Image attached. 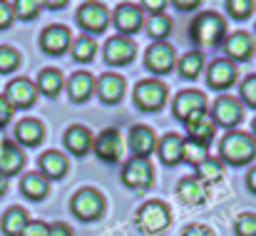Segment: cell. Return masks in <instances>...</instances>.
I'll use <instances>...</instances> for the list:
<instances>
[{"instance_id": "29", "label": "cell", "mask_w": 256, "mask_h": 236, "mask_svg": "<svg viewBox=\"0 0 256 236\" xmlns=\"http://www.w3.org/2000/svg\"><path fill=\"white\" fill-rule=\"evenodd\" d=\"M30 224V216L22 206H10L5 214H2V222H0V229L5 236H20L25 232V226Z\"/></svg>"}, {"instance_id": "24", "label": "cell", "mask_w": 256, "mask_h": 236, "mask_svg": "<svg viewBox=\"0 0 256 236\" xmlns=\"http://www.w3.org/2000/svg\"><path fill=\"white\" fill-rule=\"evenodd\" d=\"M176 194H179V199H182L184 204L199 206V204L206 202L209 189H206V184H202L196 176H184V179L176 184Z\"/></svg>"}, {"instance_id": "20", "label": "cell", "mask_w": 256, "mask_h": 236, "mask_svg": "<svg viewBox=\"0 0 256 236\" xmlns=\"http://www.w3.org/2000/svg\"><path fill=\"white\" fill-rule=\"evenodd\" d=\"M130 150H132V157L150 159V154H154V150H157V137H154V132H152L147 124L132 127V130H130Z\"/></svg>"}, {"instance_id": "23", "label": "cell", "mask_w": 256, "mask_h": 236, "mask_svg": "<svg viewBox=\"0 0 256 236\" xmlns=\"http://www.w3.org/2000/svg\"><path fill=\"white\" fill-rule=\"evenodd\" d=\"M38 172L48 179V182H58V179H62L65 174H68V169H70V164H68V157L62 154V152H58V150H48L40 162H38Z\"/></svg>"}, {"instance_id": "41", "label": "cell", "mask_w": 256, "mask_h": 236, "mask_svg": "<svg viewBox=\"0 0 256 236\" xmlns=\"http://www.w3.org/2000/svg\"><path fill=\"white\" fill-rule=\"evenodd\" d=\"M15 15H12V2H2L0 0V30H8L12 25Z\"/></svg>"}, {"instance_id": "50", "label": "cell", "mask_w": 256, "mask_h": 236, "mask_svg": "<svg viewBox=\"0 0 256 236\" xmlns=\"http://www.w3.org/2000/svg\"><path fill=\"white\" fill-rule=\"evenodd\" d=\"M252 137L256 140V120H254V124H252Z\"/></svg>"}, {"instance_id": "32", "label": "cell", "mask_w": 256, "mask_h": 236, "mask_svg": "<svg viewBox=\"0 0 256 236\" xmlns=\"http://www.w3.org/2000/svg\"><path fill=\"white\" fill-rule=\"evenodd\" d=\"M194 169H196V179L202 184H214V182H219L224 176V164L214 157H206L202 164H196Z\"/></svg>"}, {"instance_id": "17", "label": "cell", "mask_w": 256, "mask_h": 236, "mask_svg": "<svg viewBox=\"0 0 256 236\" xmlns=\"http://www.w3.org/2000/svg\"><path fill=\"white\" fill-rule=\"evenodd\" d=\"M92 152L102 162L114 164L117 159L122 157V137L117 130H104L97 134V140H92Z\"/></svg>"}, {"instance_id": "4", "label": "cell", "mask_w": 256, "mask_h": 236, "mask_svg": "<svg viewBox=\"0 0 256 236\" xmlns=\"http://www.w3.org/2000/svg\"><path fill=\"white\" fill-rule=\"evenodd\" d=\"M132 100H134V104H137L142 112H157V110L167 102V84L154 78L142 80V82H137Z\"/></svg>"}, {"instance_id": "48", "label": "cell", "mask_w": 256, "mask_h": 236, "mask_svg": "<svg viewBox=\"0 0 256 236\" xmlns=\"http://www.w3.org/2000/svg\"><path fill=\"white\" fill-rule=\"evenodd\" d=\"M246 184H249V189L256 194V166L249 169V174H246Z\"/></svg>"}, {"instance_id": "31", "label": "cell", "mask_w": 256, "mask_h": 236, "mask_svg": "<svg viewBox=\"0 0 256 236\" xmlns=\"http://www.w3.org/2000/svg\"><path fill=\"white\" fill-rule=\"evenodd\" d=\"M94 52H97V42H94L90 35L75 38L72 45H70V55H72V60L80 62V65H87L90 60H94Z\"/></svg>"}, {"instance_id": "18", "label": "cell", "mask_w": 256, "mask_h": 236, "mask_svg": "<svg viewBox=\"0 0 256 236\" xmlns=\"http://www.w3.org/2000/svg\"><path fill=\"white\" fill-rule=\"evenodd\" d=\"M72 45V35L65 25H48L40 35V48L48 55H62L65 50H70Z\"/></svg>"}, {"instance_id": "49", "label": "cell", "mask_w": 256, "mask_h": 236, "mask_svg": "<svg viewBox=\"0 0 256 236\" xmlns=\"http://www.w3.org/2000/svg\"><path fill=\"white\" fill-rule=\"evenodd\" d=\"M5 192H8V179H5V176H0V199L5 196Z\"/></svg>"}, {"instance_id": "33", "label": "cell", "mask_w": 256, "mask_h": 236, "mask_svg": "<svg viewBox=\"0 0 256 236\" xmlns=\"http://www.w3.org/2000/svg\"><path fill=\"white\" fill-rule=\"evenodd\" d=\"M202 68H204V55H202L199 50L186 52V55L179 60V75L184 80H196L199 72H202Z\"/></svg>"}, {"instance_id": "21", "label": "cell", "mask_w": 256, "mask_h": 236, "mask_svg": "<svg viewBox=\"0 0 256 236\" xmlns=\"http://www.w3.org/2000/svg\"><path fill=\"white\" fill-rule=\"evenodd\" d=\"M45 137V127L40 120H32V117H25L15 124V144L22 150V147H38Z\"/></svg>"}, {"instance_id": "34", "label": "cell", "mask_w": 256, "mask_h": 236, "mask_svg": "<svg viewBox=\"0 0 256 236\" xmlns=\"http://www.w3.org/2000/svg\"><path fill=\"white\" fill-rule=\"evenodd\" d=\"M147 32H150V38L152 40H164V38H170V32H172V20H170V15H152V20L147 22Z\"/></svg>"}, {"instance_id": "8", "label": "cell", "mask_w": 256, "mask_h": 236, "mask_svg": "<svg viewBox=\"0 0 256 236\" xmlns=\"http://www.w3.org/2000/svg\"><path fill=\"white\" fill-rule=\"evenodd\" d=\"M78 25L85 30L87 35H100L110 25V12L102 2H82L78 8Z\"/></svg>"}, {"instance_id": "35", "label": "cell", "mask_w": 256, "mask_h": 236, "mask_svg": "<svg viewBox=\"0 0 256 236\" xmlns=\"http://www.w3.org/2000/svg\"><path fill=\"white\" fill-rule=\"evenodd\" d=\"M18 65H20V52L10 45H0V75L15 72Z\"/></svg>"}, {"instance_id": "37", "label": "cell", "mask_w": 256, "mask_h": 236, "mask_svg": "<svg viewBox=\"0 0 256 236\" xmlns=\"http://www.w3.org/2000/svg\"><path fill=\"white\" fill-rule=\"evenodd\" d=\"M236 236H256V214H239L234 222Z\"/></svg>"}, {"instance_id": "43", "label": "cell", "mask_w": 256, "mask_h": 236, "mask_svg": "<svg viewBox=\"0 0 256 236\" xmlns=\"http://www.w3.org/2000/svg\"><path fill=\"white\" fill-rule=\"evenodd\" d=\"M20 236H48V224L45 222H30Z\"/></svg>"}, {"instance_id": "26", "label": "cell", "mask_w": 256, "mask_h": 236, "mask_svg": "<svg viewBox=\"0 0 256 236\" xmlns=\"http://www.w3.org/2000/svg\"><path fill=\"white\" fill-rule=\"evenodd\" d=\"M184 137L179 134H167L162 137V142H157V154L162 159V164L167 166H174L179 162H184Z\"/></svg>"}, {"instance_id": "6", "label": "cell", "mask_w": 256, "mask_h": 236, "mask_svg": "<svg viewBox=\"0 0 256 236\" xmlns=\"http://www.w3.org/2000/svg\"><path fill=\"white\" fill-rule=\"evenodd\" d=\"M152 182H154V169H152L150 159L132 157L130 162H124V166H122V184L127 189L144 192V189L152 186Z\"/></svg>"}, {"instance_id": "28", "label": "cell", "mask_w": 256, "mask_h": 236, "mask_svg": "<svg viewBox=\"0 0 256 236\" xmlns=\"http://www.w3.org/2000/svg\"><path fill=\"white\" fill-rule=\"evenodd\" d=\"M68 92H70L72 102H87L92 97V92H94V78L90 72H85V70L75 72L72 78L68 80Z\"/></svg>"}, {"instance_id": "39", "label": "cell", "mask_w": 256, "mask_h": 236, "mask_svg": "<svg viewBox=\"0 0 256 236\" xmlns=\"http://www.w3.org/2000/svg\"><path fill=\"white\" fill-rule=\"evenodd\" d=\"M242 102L249 104L252 110H256V75H249V78L242 82Z\"/></svg>"}, {"instance_id": "9", "label": "cell", "mask_w": 256, "mask_h": 236, "mask_svg": "<svg viewBox=\"0 0 256 236\" xmlns=\"http://www.w3.org/2000/svg\"><path fill=\"white\" fill-rule=\"evenodd\" d=\"M184 127H186V137H189L186 142H192V144H199V147L209 150V144H212V140H214V132H216V124H214V120H212L209 110H204V112L194 114L192 120H186V122H184Z\"/></svg>"}, {"instance_id": "14", "label": "cell", "mask_w": 256, "mask_h": 236, "mask_svg": "<svg viewBox=\"0 0 256 236\" xmlns=\"http://www.w3.org/2000/svg\"><path fill=\"white\" fill-rule=\"evenodd\" d=\"M134 52H137V48H134L132 38L114 35L104 45V62L112 65V68H122V65H130L134 60Z\"/></svg>"}, {"instance_id": "11", "label": "cell", "mask_w": 256, "mask_h": 236, "mask_svg": "<svg viewBox=\"0 0 256 236\" xmlns=\"http://www.w3.org/2000/svg\"><path fill=\"white\" fill-rule=\"evenodd\" d=\"M204 110H206V97L196 90H182L172 102V114L179 122H186V120H192L194 114H199Z\"/></svg>"}, {"instance_id": "46", "label": "cell", "mask_w": 256, "mask_h": 236, "mask_svg": "<svg viewBox=\"0 0 256 236\" xmlns=\"http://www.w3.org/2000/svg\"><path fill=\"white\" fill-rule=\"evenodd\" d=\"M140 8H147L152 15H162V10L167 8V2H164V0H144Z\"/></svg>"}, {"instance_id": "40", "label": "cell", "mask_w": 256, "mask_h": 236, "mask_svg": "<svg viewBox=\"0 0 256 236\" xmlns=\"http://www.w3.org/2000/svg\"><path fill=\"white\" fill-rule=\"evenodd\" d=\"M209 157V152L204 150V147H199V144H192V142H184V162H189V164H202L204 159Z\"/></svg>"}, {"instance_id": "7", "label": "cell", "mask_w": 256, "mask_h": 236, "mask_svg": "<svg viewBox=\"0 0 256 236\" xmlns=\"http://www.w3.org/2000/svg\"><path fill=\"white\" fill-rule=\"evenodd\" d=\"M209 114H212V120H214L216 127L234 130L242 122V117H244V104H242V100H236L232 94H222L214 102V107L209 110Z\"/></svg>"}, {"instance_id": "30", "label": "cell", "mask_w": 256, "mask_h": 236, "mask_svg": "<svg viewBox=\"0 0 256 236\" xmlns=\"http://www.w3.org/2000/svg\"><path fill=\"white\" fill-rule=\"evenodd\" d=\"M62 72L55 70V68H45L40 75H38V92H42L45 97H58L60 90H62Z\"/></svg>"}, {"instance_id": "13", "label": "cell", "mask_w": 256, "mask_h": 236, "mask_svg": "<svg viewBox=\"0 0 256 236\" xmlns=\"http://www.w3.org/2000/svg\"><path fill=\"white\" fill-rule=\"evenodd\" d=\"M174 62H176V52L167 42H154L144 52V65H147V70L152 75H167V72H172Z\"/></svg>"}, {"instance_id": "25", "label": "cell", "mask_w": 256, "mask_h": 236, "mask_svg": "<svg viewBox=\"0 0 256 236\" xmlns=\"http://www.w3.org/2000/svg\"><path fill=\"white\" fill-rule=\"evenodd\" d=\"M65 150L75 157H85L92 150V132L82 124H72L65 132Z\"/></svg>"}, {"instance_id": "3", "label": "cell", "mask_w": 256, "mask_h": 236, "mask_svg": "<svg viewBox=\"0 0 256 236\" xmlns=\"http://www.w3.org/2000/svg\"><path fill=\"white\" fill-rule=\"evenodd\" d=\"M134 224H137V229L142 234H147V236L162 234V232L170 229V224H172L170 206L164 202H157V199L154 202H147V204L140 206V212L134 216Z\"/></svg>"}, {"instance_id": "16", "label": "cell", "mask_w": 256, "mask_h": 236, "mask_svg": "<svg viewBox=\"0 0 256 236\" xmlns=\"http://www.w3.org/2000/svg\"><path fill=\"white\" fill-rule=\"evenodd\" d=\"M254 50H256V40H254L252 32L236 30V32L226 35V40H224V52L234 60V65H236V62H246V60H252Z\"/></svg>"}, {"instance_id": "27", "label": "cell", "mask_w": 256, "mask_h": 236, "mask_svg": "<svg viewBox=\"0 0 256 236\" xmlns=\"http://www.w3.org/2000/svg\"><path fill=\"white\" fill-rule=\"evenodd\" d=\"M20 192L22 196H28L30 202H42L50 192V182L40 174V172H28L20 179Z\"/></svg>"}, {"instance_id": "5", "label": "cell", "mask_w": 256, "mask_h": 236, "mask_svg": "<svg viewBox=\"0 0 256 236\" xmlns=\"http://www.w3.org/2000/svg\"><path fill=\"white\" fill-rule=\"evenodd\" d=\"M70 209H72V214L80 219V222H94V219H100L102 216V212H104V199H102V194L97 192V189H80L72 199H70Z\"/></svg>"}, {"instance_id": "45", "label": "cell", "mask_w": 256, "mask_h": 236, "mask_svg": "<svg viewBox=\"0 0 256 236\" xmlns=\"http://www.w3.org/2000/svg\"><path fill=\"white\" fill-rule=\"evenodd\" d=\"M182 236H214V232L209 229V226H204V224H189Z\"/></svg>"}, {"instance_id": "47", "label": "cell", "mask_w": 256, "mask_h": 236, "mask_svg": "<svg viewBox=\"0 0 256 236\" xmlns=\"http://www.w3.org/2000/svg\"><path fill=\"white\" fill-rule=\"evenodd\" d=\"M174 8L176 10H196L199 8V0H174Z\"/></svg>"}, {"instance_id": "2", "label": "cell", "mask_w": 256, "mask_h": 236, "mask_svg": "<svg viewBox=\"0 0 256 236\" xmlns=\"http://www.w3.org/2000/svg\"><path fill=\"white\" fill-rule=\"evenodd\" d=\"M219 154H222V159H224L226 164H232V166H244V164H249V162L256 157V140L249 132H236V130H232V132L222 140Z\"/></svg>"}, {"instance_id": "22", "label": "cell", "mask_w": 256, "mask_h": 236, "mask_svg": "<svg viewBox=\"0 0 256 236\" xmlns=\"http://www.w3.org/2000/svg\"><path fill=\"white\" fill-rule=\"evenodd\" d=\"M94 92L104 104H117L124 94V78L117 72H104L94 82Z\"/></svg>"}, {"instance_id": "12", "label": "cell", "mask_w": 256, "mask_h": 236, "mask_svg": "<svg viewBox=\"0 0 256 236\" xmlns=\"http://www.w3.org/2000/svg\"><path fill=\"white\" fill-rule=\"evenodd\" d=\"M5 100H8V104L12 107V110H28V107H32L35 104V97H38V87L30 82L28 78H15L8 82V87H5V94H2Z\"/></svg>"}, {"instance_id": "36", "label": "cell", "mask_w": 256, "mask_h": 236, "mask_svg": "<svg viewBox=\"0 0 256 236\" xmlns=\"http://www.w3.org/2000/svg\"><path fill=\"white\" fill-rule=\"evenodd\" d=\"M40 8H42V2H38V0H15L12 15L20 18V20H32V18H38Z\"/></svg>"}, {"instance_id": "44", "label": "cell", "mask_w": 256, "mask_h": 236, "mask_svg": "<svg viewBox=\"0 0 256 236\" xmlns=\"http://www.w3.org/2000/svg\"><path fill=\"white\" fill-rule=\"evenodd\" d=\"M48 236H75V234H72V229L65 222H55V224H48Z\"/></svg>"}, {"instance_id": "38", "label": "cell", "mask_w": 256, "mask_h": 236, "mask_svg": "<svg viewBox=\"0 0 256 236\" xmlns=\"http://www.w3.org/2000/svg\"><path fill=\"white\" fill-rule=\"evenodd\" d=\"M226 10H229L232 18L244 20V18L252 15V10H254V0H226Z\"/></svg>"}, {"instance_id": "10", "label": "cell", "mask_w": 256, "mask_h": 236, "mask_svg": "<svg viewBox=\"0 0 256 236\" xmlns=\"http://www.w3.org/2000/svg\"><path fill=\"white\" fill-rule=\"evenodd\" d=\"M112 22L114 28L120 30L122 38H130V35H137L144 18H142V8L134 5V2H120L114 8V15H112Z\"/></svg>"}, {"instance_id": "19", "label": "cell", "mask_w": 256, "mask_h": 236, "mask_svg": "<svg viewBox=\"0 0 256 236\" xmlns=\"http://www.w3.org/2000/svg\"><path fill=\"white\" fill-rule=\"evenodd\" d=\"M239 78V70L232 60H214L206 70V84L214 90H226Z\"/></svg>"}, {"instance_id": "42", "label": "cell", "mask_w": 256, "mask_h": 236, "mask_svg": "<svg viewBox=\"0 0 256 236\" xmlns=\"http://www.w3.org/2000/svg\"><path fill=\"white\" fill-rule=\"evenodd\" d=\"M12 112H15V110H12V107L8 104V100L0 94V130L10 124V120H12Z\"/></svg>"}, {"instance_id": "15", "label": "cell", "mask_w": 256, "mask_h": 236, "mask_svg": "<svg viewBox=\"0 0 256 236\" xmlns=\"http://www.w3.org/2000/svg\"><path fill=\"white\" fill-rule=\"evenodd\" d=\"M25 166V152L8 137H2L0 132V176H15L20 174Z\"/></svg>"}, {"instance_id": "1", "label": "cell", "mask_w": 256, "mask_h": 236, "mask_svg": "<svg viewBox=\"0 0 256 236\" xmlns=\"http://www.w3.org/2000/svg\"><path fill=\"white\" fill-rule=\"evenodd\" d=\"M189 35L199 48H216L226 40V22L219 12H199L189 25Z\"/></svg>"}]
</instances>
